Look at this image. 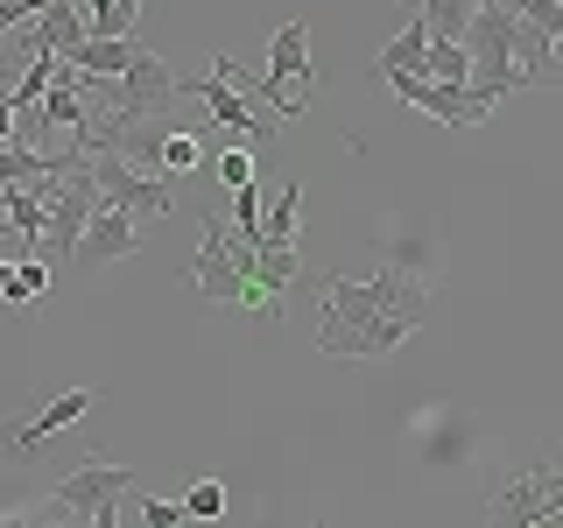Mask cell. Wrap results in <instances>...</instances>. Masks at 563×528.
<instances>
[{
	"label": "cell",
	"instance_id": "1",
	"mask_svg": "<svg viewBox=\"0 0 563 528\" xmlns=\"http://www.w3.org/2000/svg\"><path fill=\"white\" fill-rule=\"evenodd\" d=\"M409 317L380 310V296L352 275H331L324 282V310H317V352L331 360H387L401 339H409Z\"/></svg>",
	"mask_w": 563,
	"mask_h": 528
},
{
	"label": "cell",
	"instance_id": "2",
	"mask_svg": "<svg viewBox=\"0 0 563 528\" xmlns=\"http://www.w3.org/2000/svg\"><path fill=\"white\" fill-rule=\"evenodd\" d=\"M190 282H198V296H205V304H219V310H261V317L282 310L275 296H261V282H254V246H246L240 233H225L219 211H205V219H198Z\"/></svg>",
	"mask_w": 563,
	"mask_h": 528
},
{
	"label": "cell",
	"instance_id": "3",
	"mask_svg": "<svg viewBox=\"0 0 563 528\" xmlns=\"http://www.w3.org/2000/svg\"><path fill=\"white\" fill-rule=\"evenodd\" d=\"M486 521H500V528H542V521H563V465H556V458L500 465V480L486 486Z\"/></svg>",
	"mask_w": 563,
	"mask_h": 528
},
{
	"label": "cell",
	"instance_id": "4",
	"mask_svg": "<svg viewBox=\"0 0 563 528\" xmlns=\"http://www.w3.org/2000/svg\"><path fill=\"white\" fill-rule=\"evenodd\" d=\"M128 486H141V472H134V465H106V458H85L78 472H64V480H57V493H43V501L22 507L14 521H22V528H29V521H92L99 507H106V501H120Z\"/></svg>",
	"mask_w": 563,
	"mask_h": 528
},
{
	"label": "cell",
	"instance_id": "5",
	"mask_svg": "<svg viewBox=\"0 0 563 528\" xmlns=\"http://www.w3.org/2000/svg\"><path fill=\"white\" fill-rule=\"evenodd\" d=\"M92 176H99V198L120 205V211H134V219H169V211H176L169 176H141L120 148H92Z\"/></svg>",
	"mask_w": 563,
	"mask_h": 528
},
{
	"label": "cell",
	"instance_id": "6",
	"mask_svg": "<svg viewBox=\"0 0 563 528\" xmlns=\"http://www.w3.org/2000/svg\"><path fill=\"white\" fill-rule=\"evenodd\" d=\"M465 57H472V85L479 92H493V99H507L515 92V50H507V8H493V0H479V14L465 22Z\"/></svg>",
	"mask_w": 563,
	"mask_h": 528
},
{
	"label": "cell",
	"instance_id": "7",
	"mask_svg": "<svg viewBox=\"0 0 563 528\" xmlns=\"http://www.w3.org/2000/svg\"><path fill=\"white\" fill-rule=\"evenodd\" d=\"M395 85V99H409L416 113H430V120H444V128H479V120L493 113V92H479V85H437V78H422V70H401V78H387Z\"/></svg>",
	"mask_w": 563,
	"mask_h": 528
},
{
	"label": "cell",
	"instance_id": "8",
	"mask_svg": "<svg viewBox=\"0 0 563 528\" xmlns=\"http://www.w3.org/2000/svg\"><path fill=\"white\" fill-rule=\"evenodd\" d=\"M134 211H120V205H92V219H85V233H78V254H70V268H106V261H128L134 254Z\"/></svg>",
	"mask_w": 563,
	"mask_h": 528
},
{
	"label": "cell",
	"instance_id": "9",
	"mask_svg": "<svg viewBox=\"0 0 563 528\" xmlns=\"http://www.w3.org/2000/svg\"><path fill=\"white\" fill-rule=\"evenodd\" d=\"M184 92H198L211 106V128H225V134H246V141H261L268 134V113H254V99L240 92L225 70H211V78H184Z\"/></svg>",
	"mask_w": 563,
	"mask_h": 528
},
{
	"label": "cell",
	"instance_id": "10",
	"mask_svg": "<svg viewBox=\"0 0 563 528\" xmlns=\"http://www.w3.org/2000/svg\"><path fill=\"white\" fill-rule=\"evenodd\" d=\"M507 50H515V78L521 85H563L556 78V35L536 29L528 14H507Z\"/></svg>",
	"mask_w": 563,
	"mask_h": 528
},
{
	"label": "cell",
	"instance_id": "11",
	"mask_svg": "<svg viewBox=\"0 0 563 528\" xmlns=\"http://www.w3.org/2000/svg\"><path fill=\"white\" fill-rule=\"evenodd\" d=\"M85 409H92V387H70V395H57V402H43V416H29L22 430H14V458H35L43 451V437H57V430H70Z\"/></svg>",
	"mask_w": 563,
	"mask_h": 528
},
{
	"label": "cell",
	"instance_id": "12",
	"mask_svg": "<svg viewBox=\"0 0 563 528\" xmlns=\"http://www.w3.org/2000/svg\"><path fill=\"white\" fill-rule=\"evenodd\" d=\"M366 289L380 296V310L409 317V324H430V289H422L409 268H380V275H366Z\"/></svg>",
	"mask_w": 563,
	"mask_h": 528
},
{
	"label": "cell",
	"instance_id": "13",
	"mask_svg": "<svg viewBox=\"0 0 563 528\" xmlns=\"http://www.w3.org/2000/svg\"><path fill=\"white\" fill-rule=\"evenodd\" d=\"M134 57H141V43H134V35H85V43L70 50L64 64L92 70V78H120V70H128Z\"/></svg>",
	"mask_w": 563,
	"mask_h": 528
},
{
	"label": "cell",
	"instance_id": "14",
	"mask_svg": "<svg viewBox=\"0 0 563 528\" xmlns=\"http://www.w3.org/2000/svg\"><path fill=\"white\" fill-rule=\"evenodd\" d=\"M43 289H49V261H43V254L8 261V289H0V304H8L14 317H29L35 304H43Z\"/></svg>",
	"mask_w": 563,
	"mask_h": 528
},
{
	"label": "cell",
	"instance_id": "15",
	"mask_svg": "<svg viewBox=\"0 0 563 528\" xmlns=\"http://www.w3.org/2000/svg\"><path fill=\"white\" fill-rule=\"evenodd\" d=\"M422 50H430V29H422V14H416V22L374 57V78H401V70H422Z\"/></svg>",
	"mask_w": 563,
	"mask_h": 528
},
{
	"label": "cell",
	"instance_id": "16",
	"mask_svg": "<svg viewBox=\"0 0 563 528\" xmlns=\"http://www.w3.org/2000/svg\"><path fill=\"white\" fill-rule=\"evenodd\" d=\"M296 219H303V184H282V198L261 211V246H296Z\"/></svg>",
	"mask_w": 563,
	"mask_h": 528
},
{
	"label": "cell",
	"instance_id": "17",
	"mask_svg": "<svg viewBox=\"0 0 563 528\" xmlns=\"http://www.w3.org/2000/svg\"><path fill=\"white\" fill-rule=\"evenodd\" d=\"M43 211H49L43 205V184H8V226L29 240V254L43 246Z\"/></svg>",
	"mask_w": 563,
	"mask_h": 528
},
{
	"label": "cell",
	"instance_id": "18",
	"mask_svg": "<svg viewBox=\"0 0 563 528\" xmlns=\"http://www.w3.org/2000/svg\"><path fill=\"white\" fill-rule=\"evenodd\" d=\"M422 78H437V85H465V78H472L465 43H457V35H430V50H422Z\"/></svg>",
	"mask_w": 563,
	"mask_h": 528
},
{
	"label": "cell",
	"instance_id": "19",
	"mask_svg": "<svg viewBox=\"0 0 563 528\" xmlns=\"http://www.w3.org/2000/svg\"><path fill=\"white\" fill-rule=\"evenodd\" d=\"M35 43H49L57 57H70V50L85 43V14L70 8V0H43V35H35Z\"/></svg>",
	"mask_w": 563,
	"mask_h": 528
},
{
	"label": "cell",
	"instance_id": "20",
	"mask_svg": "<svg viewBox=\"0 0 563 528\" xmlns=\"http://www.w3.org/2000/svg\"><path fill=\"white\" fill-rule=\"evenodd\" d=\"M198 163H205V134L198 128H169L163 148H155V169H163V176H190Z\"/></svg>",
	"mask_w": 563,
	"mask_h": 528
},
{
	"label": "cell",
	"instance_id": "21",
	"mask_svg": "<svg viewBox=\"0 0 563 528\" xmlns=\"http://www.w3.org/2000/svg\"><path fill=\"white\" fill-rule=\"evenodd\" d=\"M141 22V0H85V35H128Z\"/></svg>",
	"mask_w": 563,
	"mask_h": 528
},
{
	"label": "cell",
	"instance_id": "22",
	"mask_svg": "<svg viewBox=\"0 0 563 528\" xmlns=\"http://www.w3.org/2000/svg\"><path fill=\"white\" fill-rule=\"evenodd\" d=\"M422 29H430V35H465V22H472V14H479V0H422Z\"/></svg>",
	"mask_w": 563,
	"mask_h": 528
},
{
	"label": "cell",
	"instance_id": "23",
	"mask_svg": "<svg viewBox=\"0 0 563 528\" xmlns=\"http://www.w3.org/2000/svg\"><path fill=\"white\" fill-rule=\"evenodd\" d=\"M211 176H219L225 190L254 184V148H246V141H233V148H219V155H211Z\"/></svg>",
	"mask_w": 563,
	"mask_h": 528
},
{
	"label": "cell",
	"instance_id": "24",
	"mask_svg": "<svg viewBox=\"0 0 563 528\" xmlns=\"http://www.w3.org/2000/svg\"><path fill=\"white\" fill-rule=\"evenodd\" d=\"M225 515V486L219 480H198L184 493V521H219Z\"/></svg>",
	"mask_w": 563,
	"mask_h": 528
},
{
	"label": "cell",
	"instance_id": "25",
	"mask_svg": "<svg viewBox=\"0 0 563 528\" xmlns=\"http://www.w3.org/2000/svg\"><path fill=\"white\" fill-rule=\"evenodd\" d=\"M233 233H240L246 246H261V190H254V184L233 190Z\"/></svg>",
	"mask_w": 563,
	"mask_h": 528
},
{
	"label": "cell",
	"instance_id": "26",
	"mask_svg": "<svg viewBox=\"0 0 563 528\" xmlns=\"http://www.w3.org/2000/svg\"><path fill=\"white\" fill-rule=\"evenodd\" d=\"M134 515L148 521V528H176V521H184V501H163V493H148V501H141Z\"/></svg>",
	"mask_w": 563,
	"mask_h": 528
},
{
	"label": "cell",
	"instance_id": "27",
	"mask_svg": "<svg viewBox=\"0 0 563 528\" xmlns=\"http://www.w3.org/2000/svg\"><path fill=\"white\" fill-rule=\"evenodd\" d=\"M29 14H43V0H0V35H8V29H22Z\"/></svg>",
	"mask_w": 563,
	"mask_h": 528
},
{
	"label": "cell",
	"instance_id": "28",
	"mask_svg": "<svg viewBox=\"0 0 563 528\" xmlns=\"http://www.w3.org/2000/svg\"><path fill=\"white\" fill-rule=\"evenodd\" d=\"M8 141H14V99L0 92V148H8Z\"/></svg>",
	"mask_w": 563,
	"mask_h": 528
},
{
	"label": "cell",
	"instance_id": "29",
	"mask_svg": "<svg viewBox=\"0 0 563 528\" xmlns=\"http://www.w3.org/2000/svg\"><path fill=\"white\" fill-rule=\"evenodd\" d=\"M401 8H422V0H401Z\"/></svg>",
	"mask_w": 563,
	"mask_h": 528
}]
</instances>
